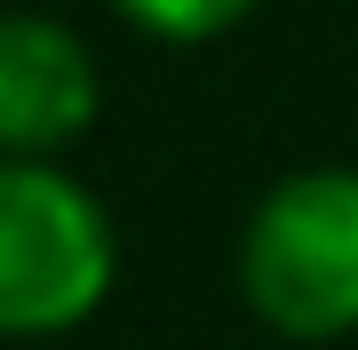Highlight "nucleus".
<instances>
[{
  "instance_id": "20e7f679",
  "label": "nucleus",
  "mask_w": 358,
  "mask_h": 350,
  "mask_svg": "<svg viewBox=\"0 0 358 350\" xmlns=\"http://www.w3.org/2000/svg\"><path fill=\"white\" fill-rule=\"evenodd\" d=\"M112 8L128 16L136 32H152V40L199 48V40H215V32H231V24H247L263 0H112Z\"/></svg>"
},
{
  "instance_id": "f03ea898",
  "label": "nucleus",
  "mask_w": 358,
  "mask_h": 350,
  "mask_svg": "<svg viewBox=\"0 0 358 350\" xmlns=\"http://www.w3.org/2000/svg\"><path fill=\"white\" fill-rule=\"evenodd\" d=\"M120 279V239L103 199L56 159L0 168V326L8 335H72L103 311Z\"/></svg>"
},
{
  "instance_id": "f257e3e1",
  "label": "nucleus",
  "mask_w": 358,
  "mask_h": 350,
  "mask_svg": "<svg viewBox=\"0 0 358 350\" xmlns=\"http://www.w3.org/2000/svg\"><path fill=\"white\" fill-rule=\"evenodd\" d=\"M239 295L271 335H358V168H294L239 231Z\"/></svg>"
},
{
  "instance_id": "7ed1b4c3",
  "label": "nucleus",
  "mask_w": 358,
  "mask_h": 350,
  "mask_svg": "<svg viewBox=\"0 0 358 350\" xmlns=\"http://www.w3.org/2000/svg\"><path fill=\"white\" fill-rule=\"evenodd\" d=\"M96 56L56 16L0 24V143L8 159H48L96 119Z\"/></svg>"
}]
</instances>
